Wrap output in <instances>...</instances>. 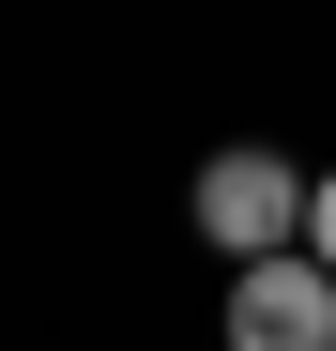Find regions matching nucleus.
<instances>
[{"label":"nucleus","mask_w":336,"mask_h":351,"mask_svg":"<svg viewBox=\"0 0 336 351\" xmlns=\"http://www.w3.org/2000/svg\"><path fill=\"white\" fill-rule=\"evenodd\" d=\"M184 214H199V245L230 260V275H245V260H291V245H306V153L230 138V153L199 168V199H184Z\"/></svg>","instance_id":"f257e3e1"},{"label":"nucleus","mask_w":336,"mask_h":351,"mask_svg":"<svg viewBox=\"0 0 336 351\" xmlns=\"http://www.w3.org/2000/svg\"><path fill=\"white\" fill-rule=\"evenodd\" d=\"M214 336H230V351H336V275H321L306 245H291V260H245Z\"/></svg>","instance_id":"f03ea898"},{"label":"nucleus","mask_w":336,"mask_h":351,"mask_svg":"<svg viewBox=\"0 0 336 351\" xmlns=\"http://www.w3.org/2000/svg\"><path fill=\"white\" fill-rule=\"evenodd\" d=\"M306 260L336 275V168H306Z\"/></svg>","instance_id":"7ed1b4c3"}]
</instances>
